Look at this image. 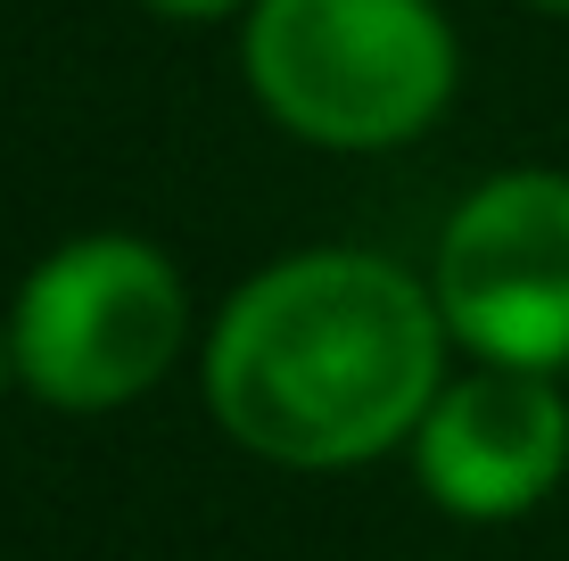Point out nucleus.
I'll list each match as a JSON object with an SVG mask.
<instances>
[{"instance_id": "nucleus-1", "label": "nucleus", "mask_w": 569, "mask_h": 561, "mask_svg": "<svg viewBox=\"0 0 569 561\" xmlns=\"http://www.w3.org/2000/svg\"><path fill=\"white\" fill-rule=\"evenodd\" d=\"M446 331L429 273L371 248H298L248 273L207 322V421L272 471H363L413 447L438 404Z\"/></svg>"}, {"instance_id": "nucleus-2", "label": "nucleus", "mask_w": 569, "mask_h": 561, "mask_svg": "<svg viewBox=\"0 0 569 561\" xmlns=\"http://www.w3.org/2000/svg\"><path fill=\"white\" fill-rule=\"evenodd\" d=\"M240 67L272 124L339 158L421 141L462 83L438 0H257L240 26Z\"/></svg>"}, {"instance_id": "nucleus-3", "label": "nucleus", "mask_w": 569, "mask_h": 561, "mask_svg": "<svg viewBox=\"0 0 569 561\" xmlns=\"http://www.w3.org/2000/svg\"><path fill=\"white\" fill-rule=\"evenodd\" d=\"M190 347V289L141 231H74L9 298L17 389L50 413H124Z\"/></svg>"}, {"instance_id": "nucleus-4", "label": "nucleus", "mask_w": 569, "mask_h": 561, "mask_svg": "<svg viewBox=\"0 0 569 561\" xmlns=\"http://www.w3.org/2000/svg\"><path fill=\"white\" fill-rule=\"evenodd\" d=\"M429 289L470 363L569 372V173H487L429 248Z\"/></svg>"}, {"instance_id": "nucleus-5", "label": "nucleus", "mask_w": 569, "mask_h": 561, "mask_svg": "<svg viewBox=\"0 0 569 561\" xmlns=\"http://www.w3.org/2000/svg\"><path fill=\"white\" fill-rule=\"evenodd\" d=\"M413 479L446 520L496 529L528 520L569 479V397L561 372H512L470 363L438 389V404L413 430Z\"/></svg>"}, {"instance_id": "nucleus-6", "label": "nucleus", "mask_w": 569, "mask_h": 561, "mask_svg": "<svg viewBox=\"0 0 569 561\" xmlns=\"http://www.w3.org/2000/svg\"><path fill=\"white\" fill-rule=\"evenodd\" d=\"M141 9L173 17V26H214V17H248L257 0H141Z\"/></svg>"}, {"instance_id": "nucleus-7", "label": "nucleus", "mask_w": 569, "mask_h": 561, "mask_svg": "<svg viewBox=\"0 0 569 561\" xmlns=\"http://www.w3.org/2000/svg\"><path fill=\"white\" fill-rule=\"evenodd\" d=\"M17 389V355H9V322H0V397Z\"/></svg>"}, {"instance_id": "nucleus-8", "label": "nucleus", "mask_w": 569, "mask_h": 561, "mask_svg": "<svg viewBox=\"0 0 569 561\" xmlns=\"http://www.w3.org/2000/svg\"><path fill=\"white\" fill-rule=\"evenodd\" d=\"M528 9H545V17H569V0H528Z\"/></svg>"}]
</instances>
